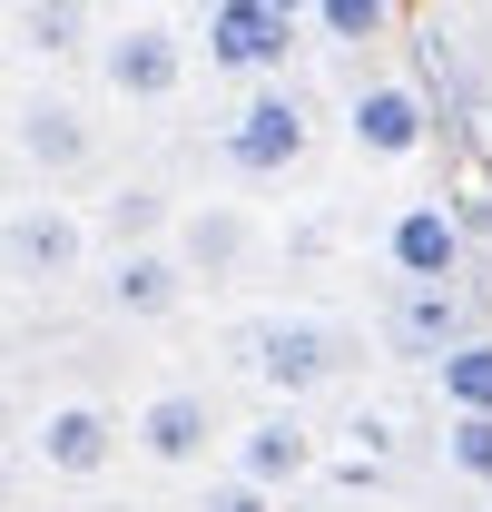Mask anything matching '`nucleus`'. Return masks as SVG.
<instances>
[{"label":"nucleus","instance_id":"obj_1","mask_svg":"<svg viewBox=\"0 0 492 512\" xmlns=\"http://www.w3.org/2000/svg\"><path fill=\"white\" fill-rule=\"evenodd\" d=\"M227 365L246 384H266L276 404H306V394H335L365 375V335L345 316H315V306H266L227 335Z\"/></svg>","mask_w":492,"mask_h":512},{"label":"nucleus","instance_id":"obj_2","mask_svg":"<svg viewBox=\"0 0 492 512\" xmlns=\"http://www.w3.org/2000/svg\"><path fill=\"white\" fill-rule=\"evenodd\" d=\"M315 148V99L276 69V79H246V99L227 109V128H217V158H227V178H246V188H266V178H296Z\"/></svg>","mask_w":492,"mask_h":512},{"label":"nucleus","instance_id":"obj_3","mask_svg":"<svg viewBox=\"0 0 492 512\" xmlns=\"http://www.w3.org/2000/svg\"><path fill=\"white\" fill-rule=\"evenodd\" d=\"M89 50H99V89L128 99V109L178 99V89H187V60H197V40H187L178 20H158V10H128L119 30H99Z\"/></svg>","mask_w":492,"mask_h":512},{"label":"nucleus","instance_id":"obj_4","mask_svg":"<svg viewBox=\"0 0 492 512\" xmlns=\"http://www.w3.org/2000/svg\"><path fill=\"white\" fill-rule=\"evenodd\" d=\"M197 50H207L217 79H276L306 50V0H207Z\"/></svg>","mask_w":492,"mask_h":512},{"label":"nucleus","instance_id":"obj_5","mask_svg":"<svg viewBox=\"0 0 492 512\" xmlns=\"http://www.w3.org/2000/svg\"><path fill=\"white\" fill-rule=\"evenodd\" d=\"M463 335H473V296H463V276H394V296H384V355L433 365V355L463 345Z\"/></svg>","mask_w":492,"mask_h":512},{"label":"nucleus","instance_id":"obj_6","mask_svg":"<svg viewBox=\"0 0 492 512\" xmlns=\"http://www.w3.org/2000/svg\"><path fill=\"white\" fill-rule=\"evenodd\" d=\"M30 453H40L60 483H99V473L128 453V424L99 404V394H60V404L30 424Z\"/></svg>","mask_w":492,"mask_h":512},{"label":"nucleus","instance_id":"obj_7","mask_svg":"<svg viewBox=\"0 0 492 512\" xmlns=\"http://www.w3.org/2000/svg\"><path fill=\"white\" fill-rule=\"evenodd\" d=\"M89 266V217L69 207H10L0 217V276L10 286H69Z\"/></svg>","mask_w":492,"mask_h":512},{"label":"nucleus","instance_id":"obj_8","mask_svg":"<svg viewBox=\"0 0 492 512\" xmlns=\"http://www.w3.org/2000/svg\"><path fill=\"white\" fill-rule=\"evenodd\" d=\"M99 306L128 325H158L187 306V266L168 237H138V247H109V266H99Z\"/></svg>","mask_w":492,"mask_h":512},{"label":"nucleus","instance_id":"obj_9","mask_svg":"<svg viewBox=\"0 0 492 512\" xmlns=\"http://www.w3.org/2000/svg\"><path fill=\"white\" fill-rule=\"evenodd\" d=\"M217 434H227V424H217V404H207L197 384H168V394H148V404L128 414V444L148 453L158 473H187V463H207V453H217Z\"/></svg>","mask_w":492,"mask_h":512},{"label":"nucleus","instance_id":"obj_10","mask_svg":"<svg viewBox=\"0 0 492 512\" xmlns=\"http://www.w3.org/2000/svg\"><path fill=\"white\" fill-rule=\"evenodd\" d=\"M10 138H20V158H30L40 178H79V168L99 158V119H89L69 89H30V99L10 109Z\"/></svg>","mask_w":492,"mask_h":512},{"label":"nucleus","instance_id":"obj_11","mask_svg":"<svg viewBox=\"0 0 492 512\" xmlns=\"http://www.w3.org/2000/svg\"><path fill=\"white\" fill-rule=\"evenodd\" d=\"M168 247H178L187 286H227L246 256H256V217H246L237 197H197V207L168 217Z\"/></svg>","mask_w":492,"mask_h":512},{"label":"nucleus","instance_id":"obj_12","mask_svg":"<svg viewBox=\"0 0 492 512\" xmlns=\"http://www.w3.org/2000/svg\"><path fill=\"white\" fill-rule=\"evenodd\" d=\"M345 138L365 148V158H414L433 138V109L414 79H374V89H355V109H345Z\"/></svg>","mask_w":492,"mask_h":512},{"label":"nucleus","instance_id":"obj_13","mask_svg":"<svg viewBox=\"0 0 492 512\" xmlns=\"http://www.w3.org/2000/svg\"><path fill=\"white\" fill-rule=\"evenodd\" d=\"M237 473H246V483H266V493L306 483V473H315V424L296 414V404H266L256 424H237Z\"/></svg>","mask_w":492,"mask_h":512},{"label":"nucleus","instance_id":"obj_14","mask_svg":"<svg viewBox=\"0 0 492 512\" xmlns=\"http://www.w3.org/2000/svg\"><path fill=\"white\" fill-rule=\"evenodd\" d=\"M384 266H394V276H463V217H453L443 197L394 207V227H384Z\"/></svg>","mask_w":492,"mask_h":512},{"label":"nucleus","instance_id":"obj_15","mask_svg":"<svg viewBox=\"0 0 492 512\" xmlns=\"http://www.w3.org/2000/svg\"><path fill=\"white\" fill-rule=\"evenodd\" d=\"M10 40H20L30 60H79V50L99 40V0H20V10H10Z\"/></svg>","mask_w":492,"mask_h":512},{"label":"nucleus","instance_id":"obj_16","mask_svg":"<svg viewBox=\"0 0 492 512\" xmlns=\"http://www.w3.org/2000/svg\"><path fill=\"white\" fill-rule=\"evenodd\" d=\"M433 384H443V404L453 414H492V335L473 325L463 345H443L433 355Z\"/></svg>","mask_w":492,"mask_h":512},{"label":"nucleus","instance_id":"obj_17","mask_svg":"<svg viewBox=\"0 0 492 512\" xmlns=\"http://www.w3.org/2000/svg\"><path fill=\"white\" fill-rule=\"evenodd\" d=\"M168 217H178V197L138 178V188H119L99 207V237H109V247H138V237H168Z\"/></svg>","mask_w":492,"mask_h":512},{"label":"nucleus","instance_id":"obj_18","mask_svg":"<svg viewBox=\"0 0 492 512\" xmlns=\"http://www.w3.org/2000/svg\"><path fill=\"white\" fill-rule=\"evenodd\" d=\"M315 40H335V50H374L384 30H394V0H306Z\"/></svg>","mask_w":492,"mask_h":512},{"label":"nucleus","instance_id":"obj_19","mask_svg":"<svg viewBox=\"0 0 492 512\" xmlns=\"http://www.w3.org/2000/svg\"><path fill=\"white\" fill-rule=\"evenodd\" d=\"M443 463L492 493V414H453V424H443Z\"/></svg>","mask_w":492,"mask_h":512},{"label":"nucleus","instance_id":"obj_20","mask_svg":"<svg viewBox=\"0 0 492 512\" xmlns=\"http://www.w3.org/2000/svg\"><path fill=\"white\" fill-rule=\"evenodd\" d=\"M197 512H276V493H266V483H246V473H227V483H207V493H197Z\"/></svg>","mask_w":492,"mask_h":512},{"label":"nucleus","instance_id":"obj_21","mask_svg":"<svg viewBox=\"0 0 492 512\" xmlns=\"http://www.w3.org/2000/svg\"><path fill=\"white\" fill-rule=\"evenodd\" d=\"M0 434H10V394H0Z\"/></svg>","mask_w":492,"mask_h":512},{"label":"nucleus","instance_id":"obj_22","mask_svg":"<svg viewBox=\"0 0 492 512\" xmlns=\"http://www.w3.org/2000/svg\"><path fill=\"white\" fill-rule=\"evenodd\" d=\"M453 10H483V0H453Z\"/></svg>","mask_w":492,"mask_h":512},{"label":"nucleus","instance_id":"obj_23","mask_svg":"<svg viewBox=\"0 0 492 512\" xmlns=\"http://www.w3.org/2000/svg\"><path fill=\"white\" fill-rule=\"evenodd\" d=\"M119 10H128V0H119Z\"/></svg>","mask_w":492,"mask_h":512}]
</instances>
